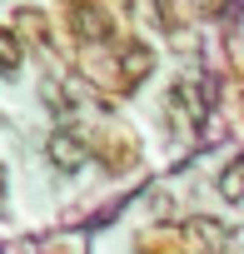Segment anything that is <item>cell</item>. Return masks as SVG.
Listing matches in <instances>:
<instances>
[{"instance_id":"1","label":"cell","mask_w":244,"mask_h":254,"mask_svg":"<svg viewBox=\"0 0 244 254\" xmlns=\"http://www.w3.org/2000/svg\"><path fill=\"white\" fill-rule=\"evenodd\" d=\"M65 25H70L75 45H110L115 40V15L105 5H95V0H75L65 10Z\"/></svg>"},{"instance_id":"2","label":"cell","mask_w":244,"mask_h":254,"mask_svg":"<svg viewBox=\"0 0 244 254\" xmlns=\"http://www.w3.org/2000/svg\"><path fill=\"white\" fill-rule=\"evenodd\" d=\"M115 75H120V85H125V90L145 85V80L155 75V45H145V40H125V45L115 50Z\"/></svg>"},{"instance_id":"3","label":"cell","mask_w":244,"mask_h":254,"mask_svg":"<svg viewBox=\"0 0 244 254\" xmlns=\"http://www.w3.org/2000/svg\"><path fill=\"white\" fill-rule=\"evenodd\" d=\"M45 155H50V165H55L60 175H75V170L90 160V145H85V135H75V130H55V135L45 140Z\"/></svg>"},{"instance_id":"4","label":"cell","mask_w":244,"mask_h":254,"mask_svg":"<svg viewBox=\"0 0 244 254\" xmlns=\"http://www.w3.org/2000/svg\"><path fill=\"white\" fill-rule=\"evenodd\" d=\"M165 110H170V120L180 125V130H194V125H199V95H194V85L180 80V85L165 95Z\"/></svg>"},{"instance_id":"5","label":"cell","mask_w":244,"mask_h":254,"mask_svg":"<svg viewBox=\"0 0 244 254\" xmlns=\"http://www.w3.org/2000/svg\"><path fill=\"white\" fill-rule=\"evenodd\" d=\"M184 234H189V244H199V249H209V254H219V249L229 244V224H219V219H209V214H194V219L184 224Z\"/></svg>"},{"instance_id":"6","label":"cell","mask_w":244,"mask_h":254,"mask_svg":"<svg viewBox=\"0 0 244 254\" xmlns=\"http://www.w3.org/2000/svg\"><path fill=\"white\" fill-rule=\"evenodd\" d=\"M20 65H25V45L10 30H0V75H15Z\"/></svg>"},{"instance_id":"7","label":"cell","mask_w":244,"mask_h":254,"mask_svg":"<svg viewBox=\"0 0 244 254\" xmlns=\"http://www.w3.org/2000/svg\"><path fill=\"white\" fill-rule=\"evenodd\" d=\"M219 194H224L229 204H239V199H244V160H234V165L219 175Z\"/></svg>"},{"instance_id":"8","label":"cell","mask_w":244,"mask_h":254,"mask_svg":"<svg viewBox=\"0 0 244 254\" xmlns=\"http://www.w3.org/2000/svg\"><path fill=\"white\" fill-rule=\"evenodd\" d=\"M239 110H244V80H239Z\"/></svg>"}]
</instances>
